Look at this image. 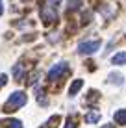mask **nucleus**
Here are the masks:
<instances>
[{
	"mask_svg": "<svg viewBox=\"0 0 126 128\" xmlns=\"http://www.w3.org/2000/svg\"><path fill=\"white\" fill-rule=\"evenodd\" d=\"M26 100H28V96H26L24 91H15V93H11L9 98H7V104H6V112H13V110H17V108H22L26 104Z\"/></svg>",
	"mask_w": 126,
	"mask_h": 128,
	"instance_id": "obj_1",
	"label": "nucleus"
},
{
	"mask_svg": "<svg viewBox=\"0 0 126 128\" xmlns=\"http://www.w3.org/2000/svg\"><path fill=\"white\" fill-rule=\"evenodd\" d=\"M100 48V41H84L78 45V52L80 54H95Z\"/></svg>",
	"mask_w": 126,
	"mask_h": 128,
	"instance_id": "obj_2",
	"label": "nucleus"
},
{
	"mask_svg": "<svg viewBox=\"0 0 126 128\" xmlns=\"http://www.w3.org/2000/svg\"><path fill=\"white\" fill-rule=\"evenodd\" d=\"M65 70H67V63H65V61L56 63L54 67L48 70V80H58V78H61L65 74Z\"/></svg>",
	"mask_w": 126,
	"mask_h": 128,
	"instance_id": "obj_3",
	"label": "nucleus"
},
{
	"mask_svg": "<svg viewBox=\"0 0 126 128\" xmlns=\"http://www.w3.org/2000/svg\"><path fill=\"white\" fill-rule=\"evenodd\" d=\"M115 122L121 126H126V110H117L115 112Z\"/></svg>",
	"mask_w": 126,
	"mask_h": 128,
	"instance_id": "obj_4",
	"label": "nucleus"
},
{
	"mask_svg": "<svg viewBox=\"0 0 126 128\" xmlns=\"http://www.w3.org/2000/svg\"><path fill=\"white\" fill-rule=\"evenodd\" d=\"M43 20H45L46 24H50L52 20H56L54 10H50V8H45V10H43Z\"/></svg>",
	"mask_w": 126,
	"mask_h": 128,
	"instance_id": "obj_5",
	"label": "nucleus"
},
{
	"mask_svg": "<svg viewBox=\"0 0 126 128\" xmlns=\"http://www.w3.org/2000/svg\"><path fill=\"white\" fill-rule=\"evenodd\" d=\"M111 63L113 65H126V52H119L111 58Z\"/></svg>",
	"mask_w": 126,
	"mask_h": 128,
	"instance_id": "obj_6",
	"label": "nucleus"
},
{
	"mask_svg": "<svg viewBox=\"0 0 126 128\" xmlns=\"http://www.w3.org/2000/svg\"><path fill=\"white\" fill-rule=\"evenodd\" d=\"M98 121H100V112H89L85 115V122H89V124H95Z\"/></svg>",
	"mask_w": 126,
	"mask_h": 128,
	"instance_id": "obj_7",
	"label": "nucleus"
},
{
	"mask_svg": "<svg viewBox=\"0 0 126 128\" xmlns=\"http://www.w3.org/2000/svg\"><path fill=\"white\" fill-rule=\"evenodd\" d=\"M82 86H84V82H82V80H74V82L71 84V89H69V95H71V96H74V95L78 93V91L82 89Z\"/></svg>",
	"mask_w": 126,
	"mask_h": 128,
	"instance_id": "obj_8",
	"label": "nucleus"
},
{
	"mask_svg": "<svg viewBox=\"0 0 126 128\" xmlns=\"http://www.w3.org/2000/svg\"><path fill=\"white\" fill-rule=\"evenodd\" d=\"M6 128H22V122L19 121V119H7V121L2 122Z\"/></svg>",
	"mask_w": 126,
	"mask_h": 128,
	"instance_id": "obj_9",
	"label": "nucleus"
},
{
	"mask_svg": "<svg viewBox=\"0 0 126 128\" xmlns=\"http://www.w3.org/2000/svg\"><path fill=\"white\" fill-rule=\"evenodd\" d=\"M22 70H24V67H22V65H15V67H13V76H15V80H20V78H22Z\"/></svg>",
	"mask_w": 126,
	"mask_h": 128,
	"instance_id": "obj_10",
	"label": "nucleus"
},
{
	"mask_svg": "<svg viewBox=\"0 0 126 128\" xmlns=\"http://www.w3.org/2000/svg\"><path fill=\"white\" fill-rule=\"evenodd\" d=\"M58 122H59V115H54L48 122H46V126H45V128H54V126H58Z\"/></svg>",
	"mask_w": 126,
	"mask_h": 128,
	"instance_id": "obj_11",
	"label": "nucleus"
},
{
	"mask_svg": "<svg viewBox=\"0 0 126 128\" xmlns=\"http://www.w3.org/2000/svg\"><path fill=\"white\" fill-rule=\"evenodd\" d=\"M110 82H115L117 86H121V84H123V76H121V74H111V76H110Z\"/></svg>",
	"mask_w": 126,
	"mask_h": 128,
	"instance_id": "obj_12",
	"label": "nucleus"
},
{
	"mask_svg": "<svg viewBox=\"0 0 126 128\" xmlns=\"http://www.w3.org/2000/svg\"><path fill=\"white\" fill-rule=\"evenodd\" d=\"M78 124H76V121H74V119H69V121H67V124H65V128H76Z\"/></svg>",
	"mask_w": 126,
	"mask_h": 128,
	"instance_id": "obj_13",
	"label": "nucleus"
},
{
	"mask_svg": "<svg viewBox=\"0 0 126 128\" xmlns=\"http://www.w3.org/2000/svg\"><path fill=\"white\" fill-rule=\"evenodd\" d=\"M6 82H7V76H6V74H0V87H2Z\"/></svg>",
	"mask_w": 126,
	"mask_h": 128,
	"instance_id": "obj_14",
	"label": "nucleus"
},
{
	"mask_svg": "<svg viewBox=\"0 0 126 128\" xmlns=\"http://www.w3.org/2000/svg\"><path fill=\"white\" fill-rule=\"evenodd\" d=\"M4 13V4H2V0H0V15Z\"/></svg>",
	"mask_w": 126,
	"mask_h": 128,
	"instance_id": "obj_15",
	"label": "nucleus"
},
{
	"mask_svg": "<svg viewBox=\"0 0 126 128\" xmlns=\"http://www.w3.org/2000/svg\"><path fill=\"white\" fill-rule=\"evenodd\" d=\"M102 128H115V126H113V124H104Z\"/></svg>",
	"mask_w": 126,
	"mask_h": 128,
	"instance_id": "obj_16",
	"label": "nucleus"
}]
</instances>
